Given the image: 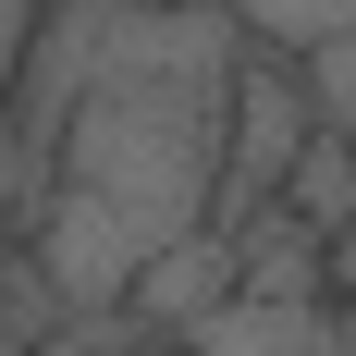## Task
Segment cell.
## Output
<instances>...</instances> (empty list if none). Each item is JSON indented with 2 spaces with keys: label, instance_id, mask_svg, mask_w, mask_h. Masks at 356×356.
<instances>
[{
  "label": "cell",
  "instance_id": "cell-1",
  "mask_svg": "<svg viewBox=\"0 0 356 356\" xmlns=\"http://www.w3.org/2000/svg\"><path fill=\"white\" fill-rule=\"evenodd\" d=\"M234 86H246V37L209 0L86 25V86L37 197V270L62 307L160 283L209 234V184H234Z\"/></svg>",
  "mask_w": 356,
  "mask_h": 356
},
{
  "label": "cell",
  "instance_id": "cell-5",
  "mask_svg": "<svg viewBox=\"0 0 356 356\" xmlns=\"http://www.w3.org/2000/svg\"><path fill=\"white\" fill-rule=\"evenodd\" d=\"M37 37H49V13L37 0H0V123H13V99H25V74H37Z\"/></svg>",
  "mask_w": 356,
  "mask_h": 356
},
{
  "label": "cell",
  "instance_id": "cell-8",
  "mask_svg": "<svg viewBox=\"0 0 356 356\" xmlns=\"http://www.w3.org/2000/svg\"><path fill=\"white\" fill-rule=\"evenodd\" d=\"M344 332H356V295H344Z\"/></svg>",
  "mask_w": 356,
  "mask_h": 356
},
{
  "label": "cell",
  "instance_id": "cell-7",
  "mask_svg": "<svg viewBox=\"0 0 356 356\" xmlns=\"http://www.w3.org/2000/svg\"><path fill=\"white\" fill-rule=\"evenodd\" d=\"M332 283H344V295H356V221H344V246H332Z\"/></svg>",
  "mask_w": 356,
  "mask_h": 356
},
{
  "label": "cell",
  "instance_id": "cell-4",
  "mask_svg": "<svg viewBox=\"0 0 356 356\" xmlns=\"http://www.w3.org/2000/svg\"><path fill=\"white\" fill-rule=\"evenodd\" d=\"M295 74H307L320 136H356V37H344V49H320V62H295Z\"/></svg>",
  "mask_w": 356,
  "mask_h": 356
},
{
  "label": "cell",
  "instance_id": "cell-6",
  "mask_svg": "<svg viewBox=\"0 0 356 356\" xmlns=\"http://www.w3.org/2000/svg\"><path fill=\"white\" fill-rule=\"evenodd\" d=\"M49 25H136V13H184V0H37Z\"/></svg>",
  "mask_w": 356,
  "mask_h": 356
},
{
  "label": "cell",
  "instance_id": "cell-2",
  "mask_svg": "<svg viewBox=\"0 0 356 356\" xmlns=\"http://www.w3.org/2000/svg\"><path fill=\"white\" fill-rule=\"evenodd\" d=\"M184 356H356V332H344V307H307V295H234L197 320Z\"/></svg>",
  "mask_w": 356,
  "mask_h": 356
},
{
  "label": "cell",
  "instance_id": "cell-3",
  "mask_svg": "<svg viewBox=\"0 0 356 356\" xmlns=\"http://www.w3.org/2000/svg\"><path fill=\"white\" fill-rule=\"evenodd\" d=\"M209 13H234V37L283 49V62H320V49L356 37V0H209Z\"/></svg>",
  "mask_w": 356,
  "mask_h": 356
}]
</instances>
